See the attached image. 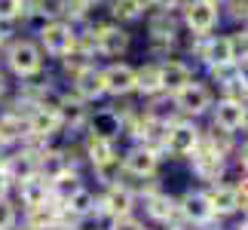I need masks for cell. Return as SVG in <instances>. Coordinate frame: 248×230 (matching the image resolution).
Listing matches in <instances>:
<instances>
[{
  "instance_id": "3",
  "label": "cell",
  "mask_w": 248,
  "mask_h": 230,
  "mask_svg": "<svg viewBox=\"0 0 248 230\" xmlns=\"http://www.w3.org/2000/svg\"><path fill=\"white\" fill-rule=\"evenodd\" d=\"M77 43V25L64 22V18H52V22H40L37 28V46L43 49V55L59 62L62 55H68Z\"/></svg>"
},
{
  "instance_id": "6",
  "label": "cell",
  "mask_w": 248,
  "mask_h": 230,
  "mask_svg": "<svg viewBox=\"0 0 248 230\" xmlns=\"http://www.w3.org/2000/svg\"><path fill=\"white\" fill-rule=\"evenodd\" d=\"M135 209H138V197H135V190L129 184H123V181L98 190V215L108 218V221L123 218V215H135Z\"/></svg>"
},
{
  "instance_id": "30",
  "label": "cell",
  "mask_w": 248,
  "mask_h": 230,
  "mask_svg": "<svg viewBox=\"0 0 248 230\" xmlns=\"http://www.w3.org/2000/svg\"><path fill=\"white\" fill-rule=\"evenodd\" d=\"M108 230H150V224L138 215H123V218L108 221Z\"/></svg>"
},
{
  "instance_id": "32",
  "label": "cell",
  "mask_w": 248,
  "mask_h": 230,
  "mask_svg": "<svg viewBox=\"0 0 248 230\" xmlns=\"http://www.w3.org/2000/svg\"><path fill=\"white\" fill-rule=\"evenodd\" d=\"M230 184L236 187V194H239L242 203H248V172H239V175H236V181H230Z\"/></svg>"
},
{
  "instance_id": "36",
  "label": "cell",
  "mask_w": 248,
  "mask_h": 230,
  "mask_svg": "<svg viewBox=\"0 0 248 230\" xmlns=\"http://www.w3.org/2000/svg\"><path fill=\"white\" fill-rule=\"evenodd\" d=\"M132 3H135L138 9H144V13H147V9H150V6L156 3V0H132Z\"/></svg>"
},
{
  "instance_id": "11",
  "label": "cell",
  "mask_w": 248,
  "mask_h": 230,
  "mask_svg": "<svg viewBox=\"0 0 248 230\" xmlns=\"http://www.w3.org/2000/svg\"><path fill=\"white\" fill-rule=\"evenodd\" d=\"M141 199V206H144V221L147 224H159L166 227L171 218H178V197L166 194V190L159 187H150L144 194H135Z\"/></svg>"
},
{
  "instance_id": "16",
  "label": "cell",
  "mask_w": 248,
  "mask_h": 230,
  "mask_svg": "<svg viewBox=\"0 0 248 230\" xmlns=\"http://www.w3.org/2000/svg\"><path fill=\"white\" fill-rule=\"evenodd\" d=\"M178 215L187 221V227H205L215 221L205 190H187L184 197H178Z\"/></svg>"
},
{
  "instance_id": "33",
  "label": "cell",
  "mask_w": 248,
  "mask_h": 230,
  "mask_svg": "<svg viewBox=\"0 0 248 230\" xmlns=\"http://www.w3.org/2000/svg\"><path fill=\"white\" fill-rule=\"evenodd\" d=\"M236 163H239V172H248V138L236 145Z\"/></svg>"
},
{
  "instance_id": "15",
  "label": "cell",
  "mask_w": 248,
  "mask_h": 230,
  "mask_svg": "<svg viewBox=\"0 0 248 230\" xmlns=\"http://www.w3.org/2000/svg\"><path fill=\"white\" fill-rule=\"evenodd\" d=\"M159 80H163V95H178L184 86H190L196 80V71L193 65L187 59H178V55H171V59H163L159 62Z\"/></svg>"
},
{
  "instance_id": "20",
  "label": "cell",
  "mask_w": 248,
  "mask_h": 230,
  "mask_svg": "<svg viewBox=\"0 0 248 230\" xmlns=\"http://www.w3.org/2000/svg\"><path fill=\"white\" fill-rule=\"evenodd\" d=\"M80 157H83V163L89 169H95V166H104V163H110V160H120V145L117 141L95 138V135L86 132L83 145H80Z\"/></svg>"
},
{
  "instance_id": "24",
  "label": "cell",
  "mask_w": 248,
  "mask_h": 230,
  "mask_svg": "<svg viewBox=\"0 0 248 230\" xmlns=\"http://www.w3.org/2000/svg\"><path fill=\"white\" fill-rule=\"evenodd\" d=\"M89 65H95L92 55H86V52H80V49H71L68 55H62V59H59V68H62V74L68 77V80H74L77 74H83Z\"/></svg>"
},
{
  "instance_id": "14",
  "label": "cell",
  "mask_w": 248,
  "mask_h": 230,
  "mask_svg": "<svg viewBox=\"0 0 248 230\" xmlns=\"http://www.w3.org/2000/svg\"><path fill=\"white\" fill-rule=\"evenodd\" d=\"M86 132L95 138H104V141H117L120 145V135L126 132V123H123V111L117 108H98V111H89L86 117Z\"/></svg>"
},
{
  "instance_id": "8",
  "label": "cell",
  "mask_w": 248,
  "mask_h": 230,
  "mask_svg": "<svg viewBox=\"0 0 248 230\" xmlns=\"http://www.w3.org/2000/svg\"><path fill=\"white\" fill-rule=\"evenodd\" d=\"M217 22H221V6L208 3V0H184L181 6V25L196 37L215 34Z\"/></svg>"
},
{
  "instance_id": "35",
  "label": "cell",
  "mask_w": 248,
  "mask_h": 230,
  "mask_svg": "<svg viewBox=\"0 0 248 230\" xmlns=\"http://www.w3.org/2000/svg\"><path fill=\"white\" fill-rule=\"evenodd\" d=\"M6 95H9V80H6V74L0 71V101H3Z\"/></svg>"
},
{
  "instance_id": "29",
  "label": "cell",
  "mask_w": 248,
  "mask_h": 230,
  "mask_svg": "<svg viewBox=\"0 0 248 230\" xmlns=\"http://www.w3.org/2000/svg\"><path fill=\"white\" fill-rule=\"evenodd\" d=\"M230 43H233V55L239 65H248V25H242L239 31L230 34Z\"/></svg>"
},
{
  "instance_id": "28",
  "label": "cell",
  "mask_w": 248,
  "mask_h": 230,
  "mask_svg": "<svg viewBox=\"0 0 248 230\" xmlns=\"http://www.w3.org/2000/svg\"><path fill=\"white\" fill-rule=\"evenodd\" d=\"M18 227V209L13 197H0V230H16Z\"/></svg>"
},
{
  "instance_id": "25",
  "label": "cell",
  "mask_w": 248,
  "mask_h": 230,
  "mask_svg": "<svg viewBox=\"0 0 248 230\" xmlns=\"http://www.w3.org/2000/svg\"><path fill=\"white\" fill-rule=\"evenodd\" d=\"M141 16H144V9H138L132 0H113V3H110V22H117V25L138 22Z\"/></svg>"
},
{
  "instance_id": "21",
  "label": "cell",
  "mask_w": 248,
  "mask_h": 230,
  "mask_svg": "<svg viewBox=\"0 0 248 230\" xmlns=\"http://www.w3.org/2000/svg\"><path fill=\"white\" fill-rule=\"evenodd\" d=\"M71 92L77 95L83 104H92L104 99V80H101V65H89L83 74H77L71 80Z\"/></svg>"
},
{
  "instance_id": "37",
  "label": "cell",
  "mask_w": 248,
  "mask_h": 230,
  "mask_svg": "<svg viewBox=\"0 0 248 230\" xmlns=\"http://www.w3.org/2000/svg\"><path fill=\"white\" fill-rule=\"evenodd\" d=\"M233 230H248V221H245V218H242V221H239V224H236Z\"/></svg>"
},
{
  "instance_id": "19",
  "label": "cell",
  "mask_w": 248,
  "mask_h": 230,
  "mask_svg": "<svg viewBox=\"0 0 248 230\" xmlns=\"http://www.w3.org/2000/svg\"><path fill=\"white\" fill-rule=\"evenodd\" d=\"M3 169L9 172V178L16 181H28V178H37V150L28 148V145H18L16 150L3 153Z\"/></svg>"
},
{
  "instance_id": "18",
  "label": "cell",
  "mask_w": 248,
  "mask_h": 230,
  "mask_svg": "<svg viewBox=\"0 0 248 230\" xmlns=\"http://www.w3.org/2000/svg\"><path fill=\"white\" fill-rule=\"evenodd\" d=\"M62 209H64V215H68L71 221L83 224L86 218H95V215H98V194H95L89 184H83V187L74 190L71 197L62 199Z\"/></svg>"
},
{
  "instance_id": "26",
  "label": "cell",
  "mask_w": 248,
  "mask_h": 230,
  "mask_svg": "<svg viewBox=\"0 0 248 230\" xmlns=\"http://www.w3.org/2000/svg\"><path fill=\"white\" fill-rule=\"evenodd\" d=\"M95 178H98V184L101 187H108V184H117V181L123 178V166H120V160H110V163H104V166H95Z\"/></svg>"
},
{
  "instance_id": "22",
  "label": "cell",
  "mask_w": 248,
  "mask_h": 230,
  "mask_svg": "<svg viewBox=\"0 0 248 230\" xmlns=\"http://www.w3.org/2000/svg\"><path fill=\"white\" fill-rule=\"evenodd\" d=\"M13 194L18 197V203H22V209L28 212V209H37V206H46L52 199V187L46 184L43 178H28V181H18Z\"/></svg>"
},
{
  "instance_id": "1",
  "label": "cell",
  "mask_w": 248,
  "mask_h": 230,
  "mask_svg": "<svg viewBox=\"0 0 248 230\" xmlns=\"http://www.w3.org/2000/svg\"><path fill=\"white\" fill-rule=\"evenodd\" d=\"M0 62L6 65V71L13 74L16 80H34L37 74H43L46 55L31 37H13V40L3 46V52H0Z\"/></svg>"
},
{
  "instance_id": "13",
  "label": "cell",
  "mask_w": 248,
  "mask_h": 230,
  "mask_svg": "<svg viewBox=\"0 0 248 230\" xmlns=\"http://www.w3.org/2000/svg\"><path fill=\"white\" fill-rule=\"evenodd\" d=\"M71 169H77L74 160H71V150L52 148V145H46V148L37 150V178H43L46 184L59 181L62 175H68Z\"/></svg>"
},
{
  "instance_id": "4",
  "label": "cell",
  "mask_w": 248,
  "mask_h": 230,
  "mask_svg": "<svg viewBox=\"0 0 248 230\" xmlns=\"http://www.w3.org/2000/svg\"><path fill=\"white\" fill-rule=\"evenodd\" d=\"M171 104H175L178 117H184V120L208 117V111H212V104H215V89L202 80H193L178 95H171Z\"/></svg>"
},
{
  "instance_id": "10",
  "label": "cell",
  "mask_w": 248,
  "mask_h": 230,
  "mask_svg": "<svg viewBox=\"0 0 248 230\" xmlns=\"http://www.w3.org/2000/svg\"><path fill=\"white\" fill-rule=\"evenodd\" d=\"M208 117H212V126L227 132V135H239L245 132V120H248V101H236V99H221L217 95L212 111H208Z\"/></svg>"
},
{
  "instance_id": "12",
  "label": "cell",
  "mask_w": 248,
  "mask_h": 230,
  "mask_svg": "<svg viewBox=\"0 0 248 230\" xmlns=\"http://www.w3.org/2000/svg\"><path fill=\"white\" fill-rule=\"evenodd\" d=\"M101 80H104V95H110V99H129V95H135V65L110 62L101 68Z\"/></svg>"
},
{
  "instance_id": "9",
  "label": "cell",
  "mask_w": 248,
  "mask_h": 230,
  "mask_svg": "<svg viewBox=\"0 0 248 230\" xmlns=\"http://www.w3.org/2000/svg\"><path fill=\"white\" fill-rule=\"evenodd\" d=\"M159 163H163V153L150 150L144 145H129L126 150H120V166H123V175L129 178H154L159 172Z\"/></svg>"
},
{
  "instance_id": "27",
  "label": "cell",
  "mask_w": 248,
  "mask_h": 230,
  "mask_svg": "<svg viewBox=\"0 0 248 230\" xmlns=\"http://www.w3.org/2000/svg\"><path fill=\"white\" fill-rule=\"evenodd\" d=\"M25 13V0H0V25H16Z\"/></svg>"
},
{
  "instance_id": "5",
  "label": "cell",
  "mask_w": 248,
  "mask_h": 230,
  "mask_svg": "<svg viewBox=\"0 0 248 230\" xmlns=\"http://www.w3.org/2000/svg\"><path fill=\"white\" fill-rule=\"evenodd\" d=\"M199 141H202V126L196 120H171L169 129H166V145H163V153H171V157H190Z\"/></svg>"
},
{
  "instance_id": "17",
  "label": "cell",
  "mask_w": 248,
  "mask_h": 230,
  "mask_svg": "<svg viewBox=\"0 0 248 230\" xmlns=\"http://www.w3.org/2000/svg\"><path fill=\"white\" fill-rule=\"evenodd\" d=\"M205 197H208V206H212L215 218H233V215L242 212V199H239V194H236V187L230 184V181L208 184Z\"/></svg>"
},
{
  "instance_id": "31",
  "label": "cell",
  "mask_w": 248,
  "mask_h": 230,
  "mask_svg": "<svg viewBox=\"0 0 248 230\" xmlns=\"http://www.w3.org/2000/svg\"><path fill=\"white\" fill-rule=\"evenodd\" d=\"M221 9H230V18H233V22L248 25V0H227Z\"/></svg>"
},
{
  "instance_id": "23",
  "label": "cell",
  "mask_w": 248,
  "mask_h": 230,
  "mask_svg": "<svg viewBox=\"0 0 248 230\" xmlns=\"http://www.w3.org/2000/svg\"><path fill=\"white\" fill-rule=\"evenodd\" d=\"M135 95L141 99H154V95H163V80H159V62L150 59L144 65L135 68Z\"/></svg>"
},
{
  "instance_id": "7",
  "label": "cell",
  "mask_w": 248,
  "mask_h": 230,
  "mask_svg": "<svg viewBox=\"0 0 248 230\" xmlns=\"http://www.w3.org/2000/svg\"><path fill=\"white\" fill-rule=\"evenodd\" d=\"M92 31H95V49H98V55H104V59L120 62L123 55L129 52L132 34L126 31V25H117V22H92Z\"/></svg>"
},
{
  "instance_id": "2",
  "label": "cell",
  "mask_w": 248,
  "mask_h": 230,
  "mask_svg": "<svg viewBox=\"0 0 248 230\" xmlns=\"http://www.w3.org/2000/svg\"><path fill=\"white\" fill-rule=\"evenodd\" d=\"M190 55H193L196 62H202L208 71L236 65L230 34H202V37L193 34V40H190Z\"/></svg>"
},
{
  "instance_id": "34",
  "label": "cell",
  "mask_w": 248,
  "mask_h": 230,
  "mask_svg": "<svg viewBox=\"0 0 248 230\" xmlns=\"http://www.w3.org/2000/svg\"><path fill=\"white\" fill-rule=\"evenodd\" d=\"M154 6L156 9H166V13H178V9L184 6V0H156Z\"/></svg>"
}]
</instances>
